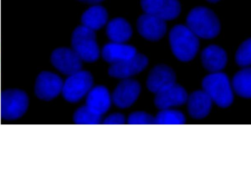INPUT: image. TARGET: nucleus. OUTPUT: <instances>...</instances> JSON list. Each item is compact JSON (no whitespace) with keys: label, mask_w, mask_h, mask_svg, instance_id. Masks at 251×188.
Listing matches in <instances>:
<instances>
[{"label":"nucleus","mask_w":251,"mask_h":188,"mask_svg":"<svg viewBox=\"0 0 251 188\" xmlns=\"http://www.w3.org/2000/svg\"><path fill=\"white\" fill-rule=\"evenodd\" d=\"M127 121L131 124H155V118L148 113L136 112L129 115Z\"/></svg>","instance_id":"obj_25"},{"label":"nucleus","mask_w":251,"mask_h":188,"mask_svg":"<svg viewBox=\"0 0 251 188\" xmlns=\"http://www.w3.org/2000/svg\"><path fill=\"white\" fill-rule=\"evenodd\" d=\"M207 0L208 1L210 2L215 3V2H218L220 0Z\"/></svg>","instance_id":"obj_28"},{"label":"nucleus","mask_w":251,"mask_h":188,"mask_svg":"<svg viewBox=\"0 0 251 188\" xmlns=\"http://www.w3.org/2000/svg\"><path fill=\"white\" fill-rule=\"evenodd\" d=\"M83 2L90 3L93 5L98 4L103 0H78Z\"/></svg>","instance_id":"obj_27"},{"label":"nucleus","mask_w":251,"mask_h":188,"mask_svg":"<svg viewBox=\"0 0 251 188\" xmlns=\"http://www.w3.org/2000/svg\"><path fill=\"white\" fill-rule=\"evenodd\" d=\"M137 28L144 38L151 41H157L165 34L167 26L165 20L145 13L138 18Z\"/></svg>","instance_id":"obj_11"},{"label":"nucleus","mask_w":251,"mask_h":188,"mask_svg":"<svg viewBox=\"0 0 251 188\" xmlns=\"http://www.w3.org/2000/svg\"><path fill=\"white\" fill-rule=\"evenodd\" d=\"M141 91L139 83L130 78L124 79L113 91L112 99L116 106L126 108L138 98Z\"/></svg>","instance_id":"obj_12"},{"label":"nucleus","mask_w":251,"mask_h":188,"mask_svg":"<svg viewBox=\"0 0 251 188\" xmlns=\"http://www.w3.org/2000/svg\"><path fill=\"white\" fill-rule=\"evenodd\" d=\"M136 53V48L131 45L113 42L105 45L101 50L102 58L110 65L130 58Z\"/></svg>","instance_id":"obj_16"},{"label":"nucleus","mask_w":251,"mask_h":188,"mask_svg":"<svg viewBox=\"0 0 251 188\" xmlns=\"http://www.w3.org/2000/svg\"><path fill=\"white\" fill-rule=\"evenodd\" d=\"M106 34L111 42L125 43L132 35L130 24L124 19L116 18L111 20L106 26Z\"/></svg>","instance_id":"obj_20"},{"label":"nucleus","mask_w":251,"mask_h":188,"mask_svg":"<svg viewBox=\"0 0 251 188\" xmlns=\"http://www.w3.org/2000/svg\"><path fill=\"white\" fill-rule=\"evenodd\" d=\"M232 87L236 94L244 98L251 95V70L244 68L237 72L232 79Z\"/></svg>","instance_id":"obj_21"},{"label":"nucleus","mask_w":251,"mask_h":188,"mask_svg":"<svg viewBox=\"0 0 251 188\" xmlns=\"http://www.w3.org/2000/svg\"><path fill=\"white\" fill-rule=\"evenodd\" d=\"M108 14L105 8L98 4L93 5L84 12L81 17L82 25L95 31L107 23Z\"/></svg>","instance_id":"obj_19"},{"label":"nucleus","mask_w":251,"mask_h":188,"mask_svg":"<svg viewBox=\"0 0 251 188\" xmlns=\"http://www.w3.org/2000/svg\"></svg>","instance_id":"obj_30"},{"label":"nucleus","mask_w":251,"mask_h":188,"mask_svg":"<svg viewBox=\"0 0 251 188\" xmlns=\"http://www.w3.org/2000/svg\"><path fill=\"white\" fill-rule=\"evenodd\" d=\"M188 110L192 117L201 119L209 113L212 101L202 90L196 91L188 96L187 101Z\"/></svg>","instance_id":"obj_18"},{"label":"nucleus","mask_w":251,"mask_h":188,"mask_svg":"<svg viewBox=\"0 0 251 188\" xmlns=\"http://www.w3.org/2000/svg\"><path fill=\"white\" fill-rule=\"evenodd\" d=\"M202 86L203 90L218 106L226 108L232 103V89L229 79L224 73L211 72L203 78Z\"/></svg>","instance_id":"obj_3"},{"label":"nucleus","mask_w":251,"mask_h":188,"mask_svg":"<svg viewBox=\"0 0 251 188\" xmlns=\"http://www.w3.org/2000/svg\"><path fill=\"white\" fill-rule=\"evenodd\" d=\"M176 76L173 70L165 65H158L150 72L147 87L155 94L176 83Z\"/></svg>","instance_id":"obj_14"},{"label":"nucleus","mask_w":251,"mask_h":188,"mask_svg":"<svg viewBox=\"0 0 251 188\" xmlns=\"http://www.w3.org/2000/svg\"><path fill=\"white\" fill-rule=\"evenodd\" d=\"M154 118L158 124H182L185 121L181 112L170 109L161 110Z\"/></svg>","instance_id":"obj_22"},{"label":"nucleus","mask_w":251,"mask_h":188,"mask_svg":"<svg viewBox=\"0 0 251 188\" xmlns=\"http://www.w3.org/2000/svg\"><path fill=\"white\" fill-rule=\"evenodd\" d=\"M188 95L186 90L176 83L155 94L154 104L161 110L185 103Z\"/></svg>","instance_id":"obj_13"},{"label":"nucleus","mask_w":251,"mask_h":188,"mask_svg":"<svg viewBox=\"0 0 251 188\" xmlns=\"http://www.w3.org/2000/svg\"><path fill=\"white\" fill-rule=\"evenodd\" d=\"M125 121V117L121 114L115 113L108 116L103 121L105 124H122Z\"/></svg>","instance_id":"obj_26"},{"label":"nucleus","mask_w":251,"mask_h":188,"mask_svg":"<svg viewBox=\"0 0 251 188\" xmlns=\"http://www.w3.org/2000/svg\"><path fill=\"white\" fill-rule=\"evenodd\" d=\"M72 48L83 61L93 62L100 55L95 31L82 25L76 27L71 37Z\"/></svg>","instance_id":"obj_5"},{"label":"nucleus","mask_w":251,"mask_h":188,"mask_svg":"<svg viewBox=\"0 0 251 188\" xmlns=\"http://www.w3.org/2000/svg\"><path fill=\"white\" fill-rule=\"evenodd\" d=\"M29 97L24 91L8 89L1 92L0 113L2 119L14 120L22 118L27 112Z\"/></svg>","instance_id":"obj_4"},{"label":"nucleus","mask_w":251,"mask_h":188,"mask_svg":"<svg viewBox=\"0 0 251 188\" xmlns=\"http://www.w3.org/2000/svg\"><path fill=\"white\" fill-rule=\"evenodd\" d=\"M110 105V95L104 86H98L92 88L87 94L86 106L98 115L102 116L106 113Z\"/></svg>","instance_id":"obj_17"},{"label":"nucleus","mask_w":251,"mask_h":188,"mask_svg":"<svg viewBox=\"0 0 251 188\" xmlns=\"http://www.w3.org/2000/svg\"><path fill=\"white\" fill-rule=\"evenodd\" d=\"M73 119L76 124H97L101 121V116L94 113L85 105L75 112Z\"/></svg>","instance_id":"obj_23"},{"label":"nucleus","mask_w":251,"mask_h":188,"mask_svg":"<svg viewBox=\"0 0 251 188\" xmlns=\"http://www.w3.org/2000/svg\"><path fill=\"white\" fill-rule=\"evenodd\" d=\"M186 26L199 38L211 39L220 31L221 25L216 15L203 6L192 9L186 18Z\"/></svg>","instance_id":"obj_1"},{"label":"nucleus","mask_w":251,"mask_h":188,"mask_svg":"<svg viewBox=\"0 0 251 188\" xmlns=\"http://www.w3.org/2000/svg\"><path fill=\"white\" fill-rule=\"evenodd\" d=\"M93 77L88 71L82 70L68 75L63 82L61 93L70 102H76L87 95L92 88Z\"/></svg>","instance_id":"obj_6"},{"label":"nucleus","mask_w":251,"mask_h":188,"mask_svg":"<svg viewBox=\"0 0 251 188\" xmlns=\"http://www.w3.org/2000/svg\"><path fill=\"white\" fill-rule=\"evenodd\" d=\"M82 60L72 49L58 47L50 55L52 65L61 73L71 75L81 70Z\"/></svg>","instance_id":"obj_8"},{"label":"nucleus","mask_w":251,"mask_h":188,"mask_svg":"<svg viewBox=\"0 0 251 188\" xmlns=\"http://www.w3.org/2000/svg\"><path fill=\"white\" fill-rule=\"evenodd\" d=\"M141 5L145 13L165 21L176 18L181 11L178 0H141Z\"/></svg>","instance_id":"obj_9"},{"label":"nucleus","mask_w":251,"mask_h":188,"mask_svg":"<svg viewBox=\"0 0 251 188\" xmlns=\"http://www.w3.org/2000/svg\"><path fill=\"white\" fill-rule=\"evenodd\" d=\"M0 93H1V92H0Z\"/></svg>","instance_id":"obj_29"},{"label":"nucleus","mask_w":251,"mask_h":188,"mask_svg":"<svg viewBox=\"0 0 251 188\" xmlns=\"http://www.w3.org/2000/svg\"><path fill=\"white\" fill-rule=\"evenodd\" d=\"M148 64V58L144 54L137 52L130 58L111 65L108 69V73L115 78H129L142 71Z\"/></svg>","instance_id":"obj_10"},{"label":"nucleus","mask_w":251,"mask_h":188,"mask_svg":"<svg viewBox=\"0 0 251 188\" xmlns=\"http://www.w3.org/2000/svg\"><path fill=\"white\" fill-rule=\"evenodd\" d=\"M169 41L174 55L183 62L194 58L199 48V38L186 25L174 26L170 32Z\"/></svg>","instance_id":"obj_2"},{"label":"nucleus","mask_w":251,"mask_h":188,"mask_svg":"<svg viewBox=\"0 0 251 188\" xmlns=\"http://www.w3.org/2000/svg\"><path fill=\"white\" fill-rule=\"evenodd\" d=\"M63 84L62 80L56 74L49 71H43L36 77L34 85L35 94L43 100H52L61 93Z\"/></svg>","instance_id":"obj_7"},{"label":"nucleus","mask_w":251,"mask_h":188,"mask_svg":"<svg viewBox=\"0 0 251 188\" xmlns=\"http://www.w3.org/2000/svg\"><path fill=\"white\" fill-rule=\"evenodd\" d=\"M251 39L245 40L239 46L235 54V61L240 67H249L251 63Z\"/></svg>","instance_id":"obj_24"},{"label":"nucleus","mask_w":251,"mask_h":188,"mask_svg":"<svg viewBox=\"0 0 251 188\" xmlns=\"http://www.w3.org/2000/svg\"><path fill=\"white\" fill-rule=\"evenodd\" d=\"M227 61L226 51L217 45L205 47L201 54V61L204 68L211 72L221 71Z\"/></svg>","instance_id":"obj_15"}]
</instances>
